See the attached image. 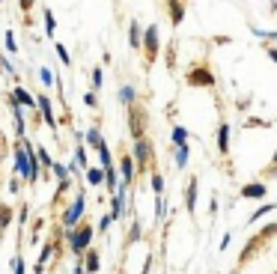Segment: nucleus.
Instances as JSON below:
<instances>
[{"label":"nucleus","mask_w":277,"mask_h":274,"mask_svg":"<svg viewBox=\"0 0 277 274\" xmlns=\"http://www.w3.org/2000/svg\"><path fill=\"white\" fill-rule=\"evenodd\" d=\"M110 224H113V215H101V221H98V227H95V230H98V233H107V230H110Z\"/></svg>","instance_id":"4c0bfd02"},{"label":"nucleus","mask_w":277,"mask_h":274,"mask_svg":"<svg viewBox=\"0 0 277 274\" xmlns=\"http://www.w3.org/2000/svg\"><path fill=\"white\" fill-rule=\"evenodd\" d=\"M134 173H137V161H134V155H122L119 158V176H122V185H128L131 188V182H134Z\"/></svg>","instance_id":"6e6552de"},{"label":"nucleus","mask_w":277,"mask_h":274,"mask_svg":"<svg viewBox=\"0 0 277 274\" xmlns=\"http://www.w3.org/2000/svg\"><path fill=\"white\" fill-rule=\"evenodd\" d=\"M167 69H170V72H176V45H170V48H167Z\"/></svg>","instance_id":"c9c22d12"},{"label":"nucleus","mask_w":277,"mask_h":274,"mask_svg":"<svg viewBox=\"0 0 277 274\" xmlns=\"http://www.w3.org/2000/svg\"><path fill=\"white\" fill-rule=\"evenodd\" d=\"M173 161H176V170H185V167H188V146H179Z\"/></svg>","instance_id":"5701e85b"},{"label":"nucleus","mask_w":277,"mask_h":274,"mask_svg":"<svg viewBox=\"0 0 277 274\" xmlns=\"http://www.w3.org/2000/svg\"><path fill=\"white\" fill-rule=\"evenodd\" d=\"M266 51H269V57H272V63H277V48H275V45H269Z\"/></svg>","instance_id":"a18cd8bd"},{"label":"nucleus","mask_w":277,"mask_h":274,"mask_svg":"<svg viewBox=\"0 0 277 274\" xmlns=\"http://www.w3.org/2000/svg\"><path fill=\"white\" fill-rule=\"evenodd\" d=\"M188 84L191 87H215V75L206 66H200V69H191L188 72Z\"/></svg>","instance_id":"0eeeda50"},{"label":"nucleus","mask_w":277,"mask_h":274,"mask_svg":"<svg viewBox=\"0 0 277 274\" xmlns=\"http://www.w3.org/2000/svg\"><path fill=\"white\" fill-rule=\"evenodd\" d=\"M146 122H149L146 110H143L140 104H131V107H128V131H131V140L146 137Z\"/></svg>","instance_id":"7ed1b4c3"},{"label":"nucleus","mask_w":277,"mask_h":274,"mask_svg":"<svg viewBox=\"0 0 277 274\" xmlns=\"http://www.w3.org/2000/svg\"><path fill=\"white\" fill-rule=\"evenodd\" d=\"M90 84H92V92H95V90H101V84H104V72H101V66H95V69H92Z\"/></svg>","instance_id":"412c9836"},{"label":"nucleus","mask_w":277,"mask_h":274,"mask_svg":"<svg viewBox=\"0 0 277 274\" xmlns=\"http://www.w3.org/2000/svg\"><path fill=\"white\" fill-rule=\"evenodd\" d=\"M143 30L146 27H140L137 21L128 24V42H131V48H143Z\"/></svg>","instance_id":"4468645a"},{"label":"nucleus","mask_w":277,"mask_h":274,"mask_svg":"<svg viewBox=\"0 0 277 274\" xmlns=\"http://www.w3.org/2000/svg\"><path fill=\"white\" fill-rule=\"evenodd\" d=\"M39 161H42V167H54V158L48 155V149H45V146H39Z\"/></svg>","instance_id":"e433bc0d"},{"label":"nucleus","mask_w":277,"mask_h":274,"mask_svg":"<svg viewBox=\"0 0 277 274\" xmlns=\"http://www.w3.org/2000/svg\"><path fill=\"white\" fill-rule=\"evenodd\" d=\"M152 191H155V197H161V194H164V179H161L158 173H152Z\"/></svg>","instance_id":"72a5a7b5"},{"label":"nucleus","mask_w":277,"mask_h":274,"mask_svg":"<svg viewBox=\"0 0 277 274\" xmlns=\"http://www.w3.org/2000/svg\"><path fill=\"white\" fill-rule=\"evenodd\" d=\"M42 18H45V33H48V36H54V30H57L54 12H51V9H45V12H42Z\"/></svg>","instance_id":"393cba45"},{"label":"nucleus","mask_w":277,"mask_h":274,"mask_svg":"<svg viewBox=\"0 0 277 274\" xmlns=\"http://www.w3.org/2000/svg\"><path fill=\"white\" fill-rule=\"evenodd\" d=\"M12 224V206H3L0 203V230H6Z\"/></svg>","instance_id":"cd10ccee"},{"label":"nucleus","mask_w":277,"mask_h":274,"mask_svg":"<svg viewBox=\"0 0 277 274\" xmlns=\"http://www.w3.org/2000/svg\"><path fill=\"white\" fill-rule=\"evenodd\" d=\"M272 209H277L275 203H266V206H260V209H257V212H254V215H251V224H257V221H260V218H263V215H269V212H272Z\"/></svg>","instance_id":"c756f323"},{"label":"nucleus","mask_w":277,"mask_h":274,"mask_svg":"<svg viewBox=\"0 0 277 274\" xmlns=\"http://www.w3.org/2000/svg\"><path fill=\"white\" fill-rule=\"evenodd\" d=\"M54 51H57V57H60V63H63V66H72V57H69L66 45H60V42H57V45H54Z\"/></svg>","instance_id":"c85d7f7f"},{"label":"nucleus","mask_w":277,"mask_h":274,"mask_svg":"<svg viewBox=\"0 0 277 274\" xmlns=\"http://www.w3.org/2000/svg\"><path fill=\"white\" fill-rule=\"evenodd\" d=\"M87 143H90V146H95V149H98V146L104 143V137H101V131H98L95 125H92V128L87 131Z\"/></svg>","instance_id":"4be33fe9"},{"label":"nucleus","mask_w":277,"mask_h":274,"mask_svg":"<svg viewBox=\"0 0 277 274\" xmlns=\"http://www.w3.org/2000/svg\"><path fill=\"white\" fill-rule=\"evenodd\" d=\"M75 161L81 164V170H87V161H90V158H87V149H84L81 140H78V146H75Z\"/></svg>","instance_id":"bb28decb"},{"label":"nucleus","mask_w":277,"mask_h":274,"mask_svg":"<svg viewBox=\"0 0 277 274\" xmlns=\"http://www.w3.org/2000/svg\"><path fill=\"white\" fill-rule=\"evenodd\" d=\"M119 101H122L125 107H131V104H137V90H134L131 84H125V87H119Z\"/></svg>","instance_id":"a211bd4d"},{"label":"nucleus","mask_w":277,"mask_h":274,"mask_svg":"<svg viewBox=\"0 0 277 274\" xmlns=\"http://www.w3.org/2000/svg\"><path fill=\"white\" fill-rule=\"evenodd\" d=\"M84 176H87V182H90V185H104V182H107L104 167H87V170H84Z\"/></svg>","instance_id":"dca6fc26"},{"label":"nucleus","mask_w":277,"mask_h":274,"mask_svg":"<svg viewBox=\"0 0 277 274\" xmlns=\"http://www.w3.org/2000/svg\"><path fill=\"white\" fill-rule=\"evenodd\" d=\"M125 194H128V185H119V191L113 194V203H110L113 221H122V218H125Z\"/></svg>","instance_id":"9d476101"},{"label":"nucleus","mask_w":277,"mask_h":274,"mask_svg":"<svg viewBox=\"0 0 277 274\" xmlns=\"http://www.w3.org/2000/svg\"><path fill=\"white\" fill-rule=\"evenodd\" d=\"M3 48H6L9 54H18V42H15V36H12V30L3 33Z\"/></svg>","instance_id":"a878e982"},{"label":"nucleus","mask_w":277,"mask_h":274,"mask_svg":"<svg viewBox=\"0 0 277 274\" xmlns=\"http://www.w3.org/2000/svg\"><path fill=\"white\" fill-rule=\"evenodd\" d=\"M158 51H161V39H158V27L149 24L143 30V54H146V66H152L158 60Z\"/></svg>","instance_id":"39448f33"},{"label":"nucleus","mask_w":277,"mask_h":274,"mask_svg":"<svg viewBox=\"0 0 277 274\" xmlns=\"http://www.w3.org/2000/svg\"><path fill=\"white\" fill-rule=\"evenodd\" d=\"M51 251H54V245H45V248H42V254H39V266H48V260H51Z\"/></svg>","instance_id":"58836bf2"},{"label":"nucleus","mask_w":277,"mask_h":274,"mask_svg":"<svg viewBox=\"0 0 277 274\" xmlns=\"http://www.w3.org/2000/svg\"><path fill=\"white\" fill-rule=\"evenodd\" d=\"M84 266H87V272H90V274L98 272V269H101V257H98V251H92V248H90V251L84 254Z\"/></svg>","instance_id":"f3484780"},{"label":"nucleus","mask_w":277,"mask_h":274,"mask_svg":"<svg viewBox=\"0 0 277 274\" xmlns=\"http://www.w3.org/2000/svg\"><path fill=\"white\" fill-rule=\"evenodd\" d=\"M218 152H221V155L230 152V125H227V122L218 125Z\"/></svg>","instance_id":"2eb2a0df"},{"label":"nucleus","mask_w":277,"mask_h":274,"mask_svg":"<svg viewBox=\"0 0 277 274\" xmlns=\"http://www.w3.org/2000/svg\"><path fill=\"white\" fill-rule=\"evenodd\" d=\"M152 140L149 137H140V140H134V146H131V155H134V161H137V170L140 173H146L149 170V164H152Z\"/></svg>","instance_id":"20e7f679"},{"label":"nucleus","mask_w":277,"mask_h":274,"mask_svg":"<svg viewBox=\"0 0 277 274\" xmlns=\"http://www.w3.org/2000/svg\"><path fill=\"white\" fill-rule=\"evenodd\" d=\"M197 179H188V188H185V206H188V212L191 215H197Z\"/></svg>","instance_id":"ddd939ff"},{"label":"nucleus","mask_w":277,"mask_h":274,"mask_svg":"<svg viewBox=\"0 0 277 274\" xmlns=\"http://www.w3.org/2000/svg\"><path fill=\"white\" fill-rule=\"evenodd\" d=\"M12 95H15V101H18V104H24L27 110L39 113V98H36L33 92H27V90H24L21 84H18V87H12Z\"/></svg>","instance_id":"1a4fd4ad"},{"label":"nucleus","mask_w":277,"mask_h":274,"mask_svg":"<svg viewBox=\"0 0 277 274\" xmlns=\"http://www.w3.org/2000/svg\"><path fill=\"white\" fill-rule=\"evenodd\" d=\"M84 104H87V107H95V104H98L95 92H87V95H84Z\"/></svg>","instance_id":"ea45409f"},{"label":"nucleus","mask_w":277,"mask_h":274,"mask_svg":"<svg viewBox=\"0 0 277 274\" xmlns=\"http://www.w3.org/2000/svg\"><path fill=\"white\" fill-rule=\"evenodd\" d=\"M63 233H66V239H69V251L75 254V260H84V254L90 251L92 236H95L98 230H92V227L81 224V230H63Z\"/></svg>","instance_id":"f257e3e1"},{"label":"nucleus","mask_w":277,"mask_h":274,"mask_svg":"<svg viewBox=\"0 0 277 274\" xmlns=\"http://www.w3.org/2000/svg\"><path fill=\"white\" fill-rule=\"evenodd\" d=\"M36 98H39V116L45 119V125H48L51 131H57V116H54V104H51V98H48L45 92H39Z\"/></svg>","instance_id":"423d86ee"},{"label":"nucleus","mask_w":277,"mask_h":274,"mask_svg":"<svg viewBox=\"0 0 277 274\" xmlns=\"http://www.w3.org/2000/svg\"><path fill=\"white\" fill-rule=\"evenodd\" d=\"M39 81H42L45 87H54V75H51V69L42 66V69H39Z\"/></svg>","instance_id":"473e14b6"},{"label":"nucleus","mask_w":277,"mask_h":274,"mask_svg":"<svg viewBox=\"0 0 277 274\" xmlns=\"http://www.w3.org/2000/svg\"><path fill=\"white\" fill-rule=\"evenodd\" d=\"M18 6H21V12H30L33 9V0H18Z\"/></svg>","instance_id":"c03bdc74"},{"label":"nucleus","mask_w":277,"mask_h":274,"mask_svg":"<svg viewBox=\"0 0 277 274\" xmlns=\"http://www.w3.org/2000/svg\"><path fill=\"white\" fill-rule=\"evenodd\" d=\"M269 191H266V185L263 182H251V185H242V197L245 200H263Z\"/></svg>","instance_id":"f8f14e48"},{"label":"nucleus","mask_w":277,"mask_h":274,"mask_svg":"<svg viewBox=\"0 0 277 274\" xmlns=\"http://www.w3.org/2000/svg\"><path fill=\"white\" fill-rule=\"evenodd\" d=\"M170 140H173V146L179 149V146H188V128H182V125H173V131H170Z\"/></svg>","instance_id":"6ab92c4d"},{"label":"nucleus","mask_w":277,"mask_h":274,"mask_svg":"<svg viewBox=\"0 0 277 274\" xmlns=\"http://www.w3.org/2000/svg\"><path fill=\"white\" fill-rule=\"evenodd\" d=\"M164 206H167V203H164V194H161V197H155V221H161V218H164V212H167Z\"/></svg>","instance_id":"f704fd0d"},{"label":"nucleus","mask_w":277,"mask_h":274,"mask_svg":"<svg viewBox=\"0 0 277 274\" xmlns=\"http://www.w3.org/2000/svg\"><path fill=\"white\" fill-rule=\"evenodd\" d=\"M0 3H3V0H0Z\"/></svg>","instance_id":"09e8293b"},{"label":"nucleus","mask_w":277,"mask_h":274,"mask_svg":"<svg viewBox=\"0 0 277 274\" xmlns=\"http://www.w3.org/2000/svg\"><path fill=\"white\" fill-rule=\"evenodd\" d=\"M27 218H30V209L21 203V209H18V221H21V224H27Z\"/></svg>","instance_id":"a19ab883"},{"label":"nucleus","mask_w":277,"mask_h":274,"mask_svg":"<svg viewBox=\"0 0 277 274\" xmlns=\"http://www.w3.org/2000/svg\"><path fill=\"white\" fill-rule=\"evenodd\" d=\"M0 72H6L9 78H15V75H18V69H15V63H12V60H9L6 54H0Z\"/></svg>","instance_id":"b1692460"},{"label":"nucleus","mask_w":277,"mask_h":274,"mask_svg":"<svg viewBox=\"0 0 277 274\" xmlns=\"http://www.w3.org/2000/svg\"><path fill=\"white\" fill-rule=\"evenodd\" d=\"M84 212H87V197H84V191H81V194L69 203V209L63 212V230H75V227L81 224Z\"/></svg>","instance_id":"f03ea898"},{"label":"nucleus","mask_w":277,"mask_h":274,"mask_svg":"<svg viewBox=\"0 0 277 274\" xmlns=\"http://www.w3.org/2000/svg\"><path fill=\"white\" fill-rule=\"evenodd\" d=\"M33 274H45V266H39V263H36V266H33Z\"/></svg>","instance_id":"de8ad7c7"},{"label":"nucleus","mask_w":277,"mask_h":274,"mask_svg":"<svg viewBox=\"0 0 277 274\" xmlns=\"http://www.w3.org/2000/svg\"><path fill=\"white\" fill-rule=\"evenodd\" d=\"M12 274H27V269H24V257H21V254L12 257Z\"/></svg>","instance_id":"7c9ffc66"},{"label":"nucleus","mask_w":277,"mask_h":274,"mask_svg":"<svg viewBox=\"0 0 277 274\" xmlns=\"http://www.w3.org/2000/svg\"><path fill=\"white\" fill-rule=\"evenodd\" d=\"M98 167H113V158H110V149H107V143H101L98 146Z\"/></svg>","instance_id":"aec40b11"},{"label":"nucleus","mask_w":277,"mask_h":274,"mask_svg":"<svg viewBox=\"0 0 277 274\" xmlns=\"http://www.w3.org/2000/svg\"><path fill=\"white\" fill-rule=\"evenodd\" d=\"M167 18L173 27H179L185 21V3L182 0H167Z\"/></svg>","instance_id":"9b49d317"},{"label":"nucleus","mask_w":277,"mask_h":274,"mask_svg":"<svg viewBox=\"0 0 277 274\" xmlns=\"http://www.w3.org/2000/svg\"><path fill=\"white\" fill-rule=\"evenodd\" d=\"M254 36H260V39H272V42H277V30H263V27H254Z\"/></svg>","instance_id":"2f4dec72"},{"label":"nucleus","mask_w":277,"mask_h":274,"mask_svg":"<svg viewBox=\"0 0 277 274\" xmlns=\"http://www.w3.org/2000/svg\"><path fill=\"white\" fill-rule=\"evenodd\" d=\"M72 274H90L87 272V266H84V260H75V272Z\"/></svg>","instance_id":"79ce46f5"},{"label":"nucleus","mask_w":277,"mask_h":274,"mask_svg":"<svg viewBox=\"0 0 277 274\" xmlns=\"http://www.w3.org/2000/svg\"><path fill=\"white\" fill-rule=\"evenodd\" d=\"M230 42H233L230 36H218V39H215V45H230Z\"/></svg>","instance_id":"49530a36"},{"label":"nucleus","mask_w":277,"mask_h":274,"mask_svg":"<svg viewBox=\"0 0 277 274\" xmlns=\"http://www.w3.org/2000/svg\"><path fill=\"white\" fill-rule=\"evenodd\" d=\"M18 188H21V176H15V179H9V191H12V194H15V191H18Z\"/></svg>","instance_id":"37998d69"}]
</instances>
